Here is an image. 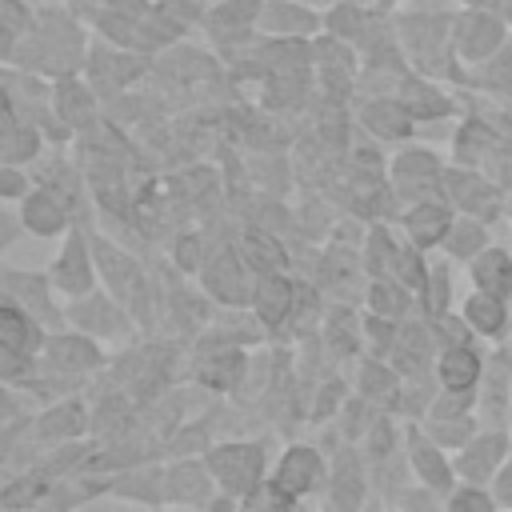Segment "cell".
<instances>
[{
  "label": "cell",
  "mask_w": 512,
  "mask_h": 512,
  "mask_svg": "<svg viewBox=\"0 0 512 512\" xmlns=\"http://www.w3.org/2000/svg\"><path fill=\"white\" fill-rule=\"evenodd\" d=\"M316 476H320V460H316V452H312V448H296V452H288V456H284L276 484H280V492H288V496H292V492L312 488V484H316Z\"/></svg>",
  "instance_id": "obj_1"
},
{
  "label": "cell",
  "mask_w": 512,
  "mask_h": 512,
  "mask_svg": "<svg viewBox=\"0 0 512 512\" xmlns=\"http://www.w3.org/2000/svg\"><path fill=\"white\" fill-rule=\"evenodd\" d=\"M216 468H220V476H224L228 484L244 488V484H252V476L260 472V452H252V448H224V452L216 456Z\"/></svg>",
  "instance_id": "obj_2"
},
{
  "label": "cell",
  "mask_w": 512,
  "mask_h": 512,
  "mask_svg": "<svg viewBox=\"0 0 512 512\" xmlns=\"http://www.w3.org/2000/svg\"><path fill=\"white\" fill-rule=\"evenodd\" d=\"M476 280H480V288H488L492 296L508 292V288H512V264H508V256H504V252H484V256L476 260Z\"/></svg>",
  "instance_id": "obj_3"
},
{
  "label": "cell",
  "mask_w": 512,
  "mask_h": 512,
  "mask_svg": "<svg viewBox=\"0 0 512 512\" xmlns=\"http://www.w3.org/2000/svg\"><path fill=\"white\" fill-rule=\"evenodd\" d=\"M476 372H480V360H476L468 348H452V352L440 360V376H444V384L456 388V392H464V388L476 380Z\"/></svg>",
  "instance_id": "obj_4"
},
{
  "label": "cell",
  "mask_w": 512,
  "mask_h": 512,
  "mask_svg": "<svg viewBox=\"0 0 512 512\" xmlns=\"http://www.w3.org/2000/svg\"><path fill=\"white\" fill-rule=\"evenodd\" d=\"M408 228H412V236L420 240V244H432V240H440L444 236V228H448V212L444 208H416L412 212V220H408Z\"/></svg>",
  "instance_id": "obj_5"
},
{
  "label": "cell",
  "mask_w": 512,
  "mask_h": 512,
  "mask_svg": "<svg viewBox=\"0 0 512 512\" xmlns=\"http://www.w3.org/2000/svg\"><path fill=\"white\" fill-rule=\"evenodd\" d=\"M288 284L284 280H268L260 292H256V312L264 316V320H280L284 312H288Z\"/></svg>",
  "instance_id": "obj_6"
},
{
  "label": "cell",
  "mask_w": 512,
  "mask_h": 512,
  "mask_svg": "<svg viewBox=\"0 0 512 512\" xmlns=\"http://www.w3.org/2000/svg\"><path fill=\"white\" fill-rule=\"evenodd\" d=\"M468 320H472V328H480V332H496L500 320H504V312H500V304H496L492 292H488V296H472V300H468Z\"/></svg>",
  "instance_id": "obj_7"
},
{
  "label": "cell",
  "mask_w": 512,
  "mask_h": 512,
  "mask_svg": "<svg viewBox=\"0 0 512 512\" xmlns=\"http://www.w3.org/2000/svg\"><path fill=\"white\" fill-rule=\"evenodd\" d=\"M0 336H4V348L8 352H20L32 336H28V324H24V316L16 312V308H4L0 312Z\"/></svg>",
  "instance_id": "obj_8"
},
{
  "label": "cell",
  "mask_w": 512,
  "mask_h": 512,
  "mask_svg": "<svg viewBox=\"0 0 512 512\" xmlns=\"http://www.w3.org/2000/svg\"><path fill=\"white\" fill-rule=\"evenodd\" d=\"M236 372H240V356H236V352H224V356H216V360H208V364L200 368V376H204L208 384H216V388L232 384Z\"/></svg>",
  "instance_id": "obj_9"
},
{
  "label": "cell",
  "mask_w": 512,
  "mask_h": 512,
  "mask_svg": "<svg viewBox=\"0 0 512 512\" xmlns=\"http://www.w3.org/2000/svg\"><path fill=\"white\" fill-rule=\"evenodd\" d=\"M368 124H376V132H388V136H400V132L408 128L404 112L392 108V104H376V108L368 112Z\"/></svg>",
  "instance_id": "obj_10"
},
{
  "label": "cell",
  "mask_w": 512,
  "mask_h": 512,
  "mask_svg": "<svg viewBox=\"0 0 512 512\" xmlns=\"http://www.w3.org/2000/svg\"><path fill=\"white\" fill-rule=\"evenodd\" d=\"M28 220H32L40 232H48V228L60 224V212H56V204H52L48 196H36V200L28 204Z\"/></svg>",
  "instance_id": "obj_11"
},
{
  "label": "cell",
  "mask_w": 512,
  "mask_h": 512,
  "mask_svg": "<svg viewBox=\"0 0 512 512\" xmlns=\"http://www.w3.org/2000/svg\"><path fill=\"white\" fill-rule=\"evenodd\" d=\"M56 360H60V364H64V360H68V364H92L96 352H92L88 344H80V340H68V344L60 340V344H56Z\"/></svg>",
  "instance_id": "obj_12"
},
{
  "label": "cell",
  "mask_w": 512,
  "mask_h": 512,
  "mask_svg": "<svg viewBox=\"0 0 512 512\" xmlns=\"http://www.w3.org/2000/svg\"><path fill=\"white\" fill-rule=\"evenodd\" d=\"M468 28H472V36H468V52H484V48L496 40V24H492V20H472Z\"/></svg>",
  "instance_id": "obj_13"
},
{
  "label": "cell",
  "mask_w": 512,
  "mask_h": 512,
  "mask_svg": "<svg viewBox=\"0 0 512 512\" xmlns=\"http://www.w3.org/2000/svg\"><path fill=\"white\" fill-rule=\"evenodd\" d=\"M376 308L396 312V308H400V296H392V292H376Z\"/></svg>",
  "instance_id": "obj_14"
},
{
  "label": "cell",
  "mask_w": 512,
  "mask_h": 512,
  "mask_svg": "<svg viewBox=\"0 0 512 512\" xmlns=\"http://www.w3.org/2000/svg\"><path fill=\"white\" fill-rule=\"evenodd\" d=\"M180 260H184V264H196V240H192V244H188V240L180 244Z\"/></svg>",
  "instance_id": "obj_15"
}]
</instances>
